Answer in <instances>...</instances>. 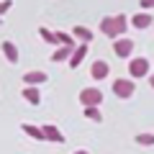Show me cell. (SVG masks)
<instances>
[{
	"label": "cell",
	"instance_id": "obj_1",
	"mask_svg": "<svg viewBox=\"0 0 154 154\" xmlns=\"http://www.w3.org/2000/svg\"><path fill=\"white\" fill-rule=\"evenodd\" d=\"M126 28H128V18L123 13H118V16H105L100 21V31L105 36H110V38H121L126 33Z\"/></svg>",
	"mask_w": 154,
	"mask_h": 154
},
{
	"label": "cell",
	"instance_id": "obj_2",
	"mask_svg": "<svg viewBox=\"0 0 154 154\" xmlns=\"http://www.w3.org/2000/svg\"><path fill=\"white\" fill-rule=\"evenodd\" d=\"M80 103H82L85 108H98V105L103 103V90H98V88H85L82 93H80Z\"/></svg>",
	"mask_w": 154,
	"mask_h": 154
},
{
	"label": "cell",
	"instance_id": "obj_3",
	"mask_svg": "<svg viewBox=\"0 0 154 154\" xmlns=\"http://www.w3.org/2000/svg\"><path fill=\"white\" fill-rule=\"evenodd\" d=\"M128 75H131V80L146 77L149 75V59H144V57H134V59L128 62Z\"/></svg>",
	"mask_w": 154,
	"mask_h": 154
},
{
	"label": "cell",
	"instance_id": "obj_4",
	"mask_svg": "<svg viewBox=\"0 0 154 154\" xmlns=\"http://www.w3.org/2000/svg\"><path fill=\"white\" fill-rule=\"evenodd\" d=\"M134 90H136V85L131 82V80H123V77H118L113 82V93L118 95V98H131Z\"/></svg>",
	"mask_w": 154,
	"mask_h": 154
},
{
	"label": "cell",
	"instance_id": "obj_5",
	"mask_svg": "<svg viewBox=\"0 0 154 154\" xmlns=\"http://www.w3.org/2000/svg\"><path fill=\"white\" fill-rule=\"evenodd\" d=\"M113 51H116V57L126 59V57H131V51H134V41L126 38V36H121L118 41H113Z\"/></svg>",
	"mask_w": 154,
	"mask_h": 154
},
{
	"label": "cell",
	"instance_id": "obj_6",
	"mask_svg": "<svg viewBox=\"0 0 154 154\" xmlns=\"http://www.w3.org/2000/svg\"><path fill=\"white\" fill-rule=\"evenodd\" d=\"M41 134H44V141H54V144H64V134L54 126V123H44L41 126Z\"/></svg>",
	"mask_w": 154,
	"mask_h": 154
},
{
	"label": "cell",
	"instance_id": "obj_7",
	"mask_svg": "<svg viewBox=\"0 0 154 154\" xmlns=\"http://www.w3.org/2000/svg\"><path fill=\"white\" fill-rule=\"evenodd\" d=\"M85 54H88V44H80V46H75V49H72V54H69V59H67V64H69L72 69H77V67L82 64Z\"/></svg>",
	"mask_w": 154,
	"mask_h": 154
},
{
	"label": "cell",
	"instance_id": "obj_8",
	"mask_svg": "<svg viewBox=\"0 0 154 154\" xmlns=\"http://www.w3.org/2000/svg\"><path fill=\"white\" fill-rule=\"evenodd\" d=\"M108 72H110V67H108V62H105V59L93 62V67H90V77H93V80H105Z\"/></svg>",
	"mask_w": 154,
	"mask_h": 154
},
{
	"label": "cell",
	"instance_id": "obj_9",
	"mask_svg": "<svg viewBox=\"0 0 154 154\" xmlns=\"http://www.w3.org/2000/svg\"><path fill=\"white\" fill-rule=\"evenodd\" d=\"M23 82H28V88H38L41 82H46V72L31 69V72H26V75H23Z\"/></svg>",
	"mask_w": 154,
	"mask_h": 154
},
{
	"label": "cell",
	"instance_id": "obj_10",
	"mask_svg": "<svg viewBox=\"0 0 154 154\" xmlns=\"http://www.w3.org/2000/svg\"><path fill=\"white\" fill-rule=\"evenodd\" d=\"M152 23H154V18L149 16V13H144V11H141V13H136V16L131 18V26H134V28H139V31H144V28H149Z\"/></svg>",
	"mask_w": 154,
	"mask_h": 154
},
{
	"label": "cell",
	"instance_id": "obj_11",
	"mask_svg": "<svg viewBox=\"0 0 154 154\" xmlns=\"http://www.w3.org/2000/svg\"><path fill=\"white\" fill-rule=\"evenodd\" d=\"M72 38H77V41L88 44V41H93V31H90L88 26H75V31H72Z\"/></svg>",
	"mask_w": 154,
	"mask_h": 154
},
{
	"label": "cell",
	"instance_id": "obj_12",
	"mask_svg": "<svg viewBox=\"0 0 154 154\" xmlns=\"http://www.w3.org/2000/svg\"><path fill=\"white\" fill-rule=\"evenodd\" d=\"M3 54H5V59L11 62V64H16L21 57H18V49H16V44L13 41H3Z\"/></svg>",
	"mask_w": 154,
	"mask_h": 154
},
{
	"label": "cell",
	"instance_id": "obj_13",
	"mask_svg": "<svg viewBox=\"0 0 154 154\" xmlns=\"http://www.w3.org/2000/svg\"><path fill=\"white\" fill-rule=\"evenodd\" d=\"M21 131H23V134H28L31 139H36V141H44L41 126H33V123H21Z\"/></svg>",
	"mask_w": 154,
	"mask_h": 154
},
{
	"label": "cell",
	"instance_id": "obj_14",
	"mask_svg": "<svg viewBox=\"0 0 154 154\" xmlns=\"http://www.w3.org/2000/svg\"><path fill=\"white\" fill-rule=\"evenodd\" d=\"M21 95H23V98H26L31 105H38V103H41V93H38V88H28V85H26Z\"/></svg>",
	"mask_w": 154,
	"mask_h": 154
},
{
	"label": "cell",
	"instance_id": "obj_15",
	"mask_svg": "<svg viewBox=\"0 0 154 154\" xmlns=\"http://www.w3.org/2000/svg\"><path fill=\"white\" fill-rule=\"evenodd\" d=\"M72 49H75V46H59V49L51 54V62H67L69 54H72Z\"/></svg>",
	"mask_w": 154,
	"mask_h": 154
},
{
	"label": "cell",
	"instance_id": "obj_16",
	"mask_svg": "<svg viewBox=\"0 0 154 154\" xmlns=\"http://www.w3.org/2000/svg\"><path fill=\"white\" fill-rule=\"evenodd\" d=\"M136 144H141V146H154V134H136Z\"/></svg>",
	"mask_w": 154,
	"mask_h": 154
},
{
	"label": "cell",
	"instance_id": "obj_17",
	"mask_svg": "<svg viewBox=\"0 0 154 154\" xmlns=\"http://www.w3.org/2000/svg\"><path fill=\"white\" fill-rule=\"evenodd\" d=\"M38 36L44 38L46 44H57V41H54V31H49V28H44V26L38 28Z\"/></svg>",
	"mask_w": 154,
	"mask_h": 154
},
{
	"label": "cell",
	"instance_id": "obj_18",
	"mask_svg": "<svg viewBox=\"0 0 154 154\" xmlns=\"http://www.w3.org/2000/svg\"><path fill=\"white\" fill-rule=\"evenodd\" d=\"M85 118H90V121H103V113L98 108H85Z\"/></svg>",
	"mask_w": 154,
	"mask_h": 154
},
{
	"label": "cell",
	"instance_id": "obj_19",
	"mask_svg": "<svg viewBox=\"0 0 154 154\" xmlns=\"http://www.w3.org/2000/svg\"><path fill=\"white\" fill-rule=\"evenodd\" d=\"M11 8H13V0H0V18L5 16V13L11 11Z\"/></svg>",
	"mask_w": 154,
	"mask_h": 154
},
{
	"label": "cell",
	"instance_id": "obj_20",
	"mask_svg": "<svg viewBox=\"0 0 154 154\" xmlns=\"http://www.w3.org/2000/svg\"><path fill=\"white\" fill-rule=\"evenodd\" d=\"M139 3H141V8H144V13H146L149 8H154V0H139Z\"/></svg>",
	"mask_w": 154,
	"mask_h": 154
},
{
	"label": "cell",
	"instance_id": "obj_21",
	"mask_svg": "<svg viewBox=\"0 0 154 154\" xmlns=\"http://www.w3.org/2000/svg\"><path fill=\"white\" fill-rule=\"evenodd\" d=\"M75 154H90V152H85V149H77V152Z\"/></svg>",
	"mask_w": 154,
	"mask_h": 154
},
{
	"label": "cell",
	"instance_id": "obj_22",
	"mask_svg": "<svg viewBox=\"0 0 154 154\" xmlns=\"http://www.w3.org/2000/svg\"><path fill=\"white\" fill-rule=\"evenodd\" d=\"M149 82H152V88H154V77H152V80H149Z\"/></svg>",
	"mask_w": 154,
	"mask_h": 154
},
{
	"label": "cell",
	"instance_id": "obj_23",
	"mask_svg": "<svg viewBox=\"0 0 154 154\" xmlns=\"http://www.w3.org/2000/svg\"><path fill=\"white\" fill-rule=\"evenodd\" d=\"M0 23H3V18H0Z\"/></svg>",
	"mask_w": 154,
	"mask_h": 154
}]
</instances>
